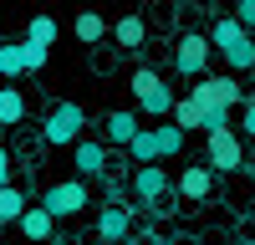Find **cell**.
<instances>
[{"label":"cell","instance_id":"f546056e","mask_svg":"<svg viewBox=\"0 0 255 245\" xmlns=\"http://www.w3.org/2000/svg\"><path fill=\"white\" fill-rule=\"evenodd\" d=\"M51 245H82V240H51Z\"/></svg>","mask_w":255,"mask_h":245},{"label":"cell","instance_id":"1f68e13d","mask_svg":"<svg viewBox=\"0 0 255 245\" xmlns=\"http://www.w3.org/2000/svg\"><path fill=\"white\" fill-rule=\"evenodd\" d=\"M0 46H5V36H0Z\"/></svg>","mask_w":255,"mask_h":245},{"label":"cell","instance_id":"4dcf8cb0","mask_svg":"<svg viewBox=\"0 0 255 245\" xmlns=\"http://www.w3.org/2000/svg\"><path fill=\"white\" fill-rule=\"evenodd\" d=\"M0 51H5V46H0ZM0 77H5V56H0Z\"/></svg>","mask_w":255,"mask_h":245},{"label":"cell","instance_id":"5bb4252c","mask_svg":"<svg viewBox=\"0 0 255 245\" xmlns=\"http://www.w3.org/2000/svg\"><path fill=\"white\" fill-rule=\"evenodd\" d=\"M26 118V97H20V87H0V128H10V122H20Z\"/></svg>","mask_w":255,"mask_h":245},{"label":"cell","instance_id":"5b68a950","mask_svg":"<svg viewBox=\"0 0 255 245\" xmlns=\"http://www.w3.org/2000/svg\"><path fill=\"white\" fill-rule=\"evenodd\" d=\"M133 194H138V204L168 210V204H163V194H168V174H163V163H138V174H133Z\"/></svg>","mask_w":255,"mask_h":245},{"label":"cell","instance_id":"ac0fdd59","mask_svg":"<svg viewBox=\"0 0 255 245\" xmlns=\"http://www.w3.org/2000/svg\"><path fill=\"white\" fill-rule=\"evenodd\" d=\"M20 215H26V194H20L15 184H0V220H5V225H15Z\"/></svg>","mask_w":255,"mask_h":245},{"label":"cell","instance_id":"f1b7e54d","mask_svg":"<svg viewBox=\"0 0 255 245\" xmlns=\"http://www.w3.org/2000/svg\"><path fill=\"white\" fill-rule=\"evenodd\" d=\"M0 184H10V153L0 148Z\"/></svg>","mask_w":255,"mask_h":245},{"label":"cell","instance_id":"836d02e7","mask_svg":"<svg viewBox=\"0 0 255 245\" xmlns=\"http://www.w3.org/2000/svg\"><path fill=\"white\" fill-rule=\"evenodd\" d=\"M250 36H255V31H250Z\"/></svg>","mask_w":255,"mask_h":245},{"label":"cell","instance_id":"4316f807","mask_svg":"<svg viewBox=\"0 0 255 245\" xmlns=\"http://www.w3.org/2000/svg\"><path fill=\"white\" fill-rule=\"evenodd\" d=\"M148 82H158V72H153V67H138V72H133V92H143Z\"/></svg>","mask_w":255,"mask_h":245},{"label":"cell","instance_id":"d6a6232c","mask_svg":"<svg viewBox=\"0 0 255 245\" xmlns=\"http://www.w3.org/2000/svg\"><path fill=\"white\" fill-rule=\"evenodd\" d=\"M0 230H5V220H0Z\"/></svg>","mask_w":255,"mask_h":245},{"label":"cell","instance_id":"83f0119b","mask_svg":"<svg viewBox=\"0 0 255 245\" xmlns=\"http://www.w3.org/2000/svg\"><path fill=\"white\" fill-rule=\"evenodd\" d=\"M240 128H245V133L255 138V102H245V118H240Z\"/></svg>","mask_w":255,"mask_h":245},{"label":"cell","instance_id":"ffe728a7","mask_svg":"<svg viewBox=\"0 0 255 245\" xmlns=\"http://www.w3.org/2000/svg\"><path fill=\"white\" fill-rule=\"evenodd\" d=\"M128 153H133V163H158V138H153V128H138V138L128 143Z\"/></svg>","mask_w":255,"mask_h":245},{"label":"cell","instance_id":"277c9868","mask_svg":"<svg viewBox=\"0 0 255 245\" xmlns=\"http://www.w3.org/2000/svg\"><path fill=\"white\" fill-rule=\"evenodd\" d=\"M209 36H199V31H184V41L174 46V67H179V77H204V67H209Z\"/></svg>","mask_w":255,"mask_h":245},{"label":"cell","instance_id":"cb8c5ba5","mask_svg":"<svg viewBox=\"0 0 255 245\" xmlns=\"http://www.w3.org/2000/svg\"><path fill=\"white\" fill-rule=\"evenodd\" d=\"M168 118H174V122H179L184 133H189V128H199V102H194V97H179V102H174V113H168Z\"/></svg>","mask_w":255,"mask_h":245},{"label":"cell","instance_id":"8992f818","mask_svg":"<svg viewBox=\"0 0 255 245\" xmlns=\"http://www.w3.org/2000/svg\"><path fill=\"white\" fill-rule=\"evenodd\" d=\"M194 102H225V108H245V87L235 77H204V82H194V92H189Z\"/></svg>","mask_w":255,"mask_h":245},{"label":"cell","instance_id":"3957f363","mask_svg":"<svg viewBox=\"0 0 255 245\" xmlns=\"http://www.w3.org/2000/svg\"><path fill=\"white\" fill-rule=\"evenodd\" d=\"M209 138V169L215 174H235V169H245V148H240V138L230 133V128H220V133H204Z\"/></svg>","mask_w":255,"mask_h":245},{"label":"cell","instance_id":"9a60e30c","mask_svg":"<svg viewBox=\"0 0 255 245\" xmlns=\"http://www.w3.org/2000/svg\"><path fill=\"white\" fill-rule=\"evenodd\" d=\"M225 61H230V72H250V67H255V36L230 41V46H225Z\"/></svg>","mask_w":255,"mask_h":245},{"label":"cell","instance_id":"6da1fadb","mask_svg":"<svg viewBox=\"0 0 255 245\" xmlns=\"http://www.w3.org/2000/svg\"><path fill=\"white\" fill-rule=\"evenodd\" d=\"M82 128H87V113H82L77 102H56L46 113V122H41V138H46L51 148H72L82 138Z\"/></svg>","mask_w":255,"mask_h":245},{"label":"cell","instance_id":"ba28073f","mask_svg":"<svg viewBox=\"0 0 255 245\" xmlns=\"http://www.w3.org/2000/svg\"><path fill=\"white\" fill-rule=\"evenodd\" d=\"M128 230H133V215H128V204H108V210L97 215V240H102V245H123Z\"/></svg>","mask_w":255,"mask_h":245},{"label":"cell","instance_id":"7c38bea8","mask_svg":"<svg viewBox=\"0 0 255 245\" xmlns=\"http://www.w3.org/2000/svg\"><path fill=\"white\" fill-rule=\"evenodd\" d=\"M143 36H148V31H143V15H123V20H113V41H118L123 51H138Z\"/></svg>","mask_w":255,"mask_h":245},{"label":"cell","instance_id":"4fadbf2b","mask_svg":"<svg viewBox=\"0 0 255 245\" xmlns=\"http://www.w3.org/2000/svg\"><path fill=\"white\" fill-rule=\"evenodd\" d=\"M133 138H138V118H133V113H108V143L128 148Z\"/></svg>","mask_w":255,"mask_h":245},{"label":"cell","instance_id":"7402d4cb","mask_svg":"<svg viewBox=\"0 0 255 245\" xmlns=\"http://www.w3.org/2000/svg\"><path fill=\"white\" fill-rule=\"evenodd\" d=\"M46 56H51V46H41V41H26V36H20V67H26V72H41V67H46Z\"/></svg>","mask_w":255,"mask_h":245},{"label":"cell","instance_id":"d6986e66","mask_svg":"<svg viewBox=\"0 0 255 245\" xmlns=\"http://www.w3.org/2000/svg\"><path fill=\"white\" fill-rule=\"evenodd\" d=\"M153 138H158V158H174L184 148V128H179V122H158Z\"/></svg>","mask_w":255,"mask_h":245},{"label":"cell","instance_id":"7a4b0ae2","mask_svg":"<svg viewBox=\"0 0 255 245\" xmlns=\"http://www.w3.org/2000/svg\"><path fill=\"white\" fill-rule=\"evenodd\" d=\"M41 204L56 215V220H72V215H82L92 204V194H87V179H61V184H51L46 194H41Z\"/></svg>","mask_w":255,"mask_h":245},{"label":"cell","instance_id":"d4e9b609","mask_svg":"<svg viewBox=\"0 0 255 245\" xmlns=\"http://www.w3.org/2000/svg\"><path fill=\"white\" fill-rule=\"evenodd\" d=\"M0 56H5V77H20V72H26V67H20V41H5V51H0Z\"/></svg>","mask_w":255,"mask_h":245},{"label":"cell","instance_id":"30bf717a","mask_svg":"<svg viewBox=\"0 0 255 245\" xmlns=\"http://www.w3.org/2000/svg\"><path fill=\"white\" fill-rule=\"evenodd\" d=\"M72 163H77V179H92V174H102V163H108V148H102L97 138H77L72 143Z\"/></svg>","mask_w":255,"mask_h":245},{"label":"cell","instance_id":"2e32d148","mask_svg":"<svg viewBox=\"0 0 255 245\" xmlns=\"http://www.w3.org/2000/svg\"><path fill=\"white\" fill-rule=\"evenodd\" d=\"M72 31H77V41H87V46H97L102 36H113L108 26H102V15H97V10H82V15L72 20Z\"/></svg>","mask_w":255,"mask_h":245},{"label":"cell","instance_id":"8fae6325","mask_svg":"<svg viewBox=\"0 0 255 245\" xmlns=\"http://www.w3.org/2000/svg\"><path fill=\"white\" fill-rule=\"evenodd\" d=\"M174 189H179L184 199H209V189H215V169H209V163H189Z\"/></svg>","mask_w":255,"mask_h":245},{"label":"cell","instance_id":"44dd1931","mask_svg":"<svg viewBox=\"0 0 255 245\" xmlns=\"http://www.w3.org/2000/svg\"><path fill=\"white\" fill-rule=\"evenodd\" d=\"M199 128H204V133L230 128V108H225V102H199Z\"/></svg>","mask_w":255,"mask_h":245},{"label":"cell","instance_id":"484cf974","mask_svg":"<svg viewBox=\"0 0 255 245\" xmlns=\"http://www.w3.org/2000/svg\"><path fill=\"white\" fill-rule=\"evenodd\" d=\"M235 20L245 31H255V0H235Z\"/></svg>","mask_w":255,"mask_h":245},{"label":"cell","instance_id":"e0dca14e","mask_svg":"<svg viewBox=\"0 0 255 245\" xmlns=\"http://www.w3.org/2000/svg\"><path fill=\"white\" fill-rule=\"evenodd\" d=\"M240 36H250V31L240 26L235 15H220V20H215V31H209V46H215V51H225L230 41H240Z\"/></svg>","mask_w":255,"mask_h":245},{"label":"cell","instance_id":"603a6c76","mask_svg":"<svg viewBox=\"0 0 255 245\" xmlns=\"http://www.w3.org/2000/svg\"><path fill=\"white\" fill-rule=\"evenodd\" d=\"M56 20L51 15H31V26H26V41H41V46H51V41H56Z\"/></svg>","mask_w":255,"mask_h":245},{"label":"cell","instance_id":"52a82bcc","mask_svg":"<svg viewBox=\"0 0 255 245\" xmlns=\"http://www.w3.org/2000/svg\"><path fill=\"white\" fill-rule=\"evenodd\" d=\"M15 225H20V235L36 240V245H51L56 240V215L46 210V204H26V215H20Z\"/></svg>","mask_w":255,"mask_h":245},{"label":"cell","instance_id":"9c48e42d","mask_svg":"<svg viewBox=\"0 0 255 245\" xmlns=\"http://www.w3.org/2000/svg\"><path fill=\"white\" fill-rule=\"evenodd\" d=\"M133 97H138V108H143L148 118H168V113H174V102H179V97H174V87H168L163 77H158V82H148V87H143V92H133Z\"/></svg>","mask_w":255,"mask_h":245}]
</instances>
